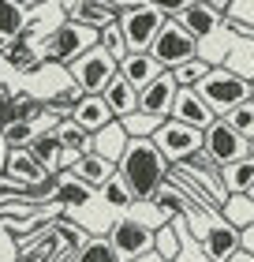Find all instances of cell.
I'll return each instance as SVG.
<instances>
[{
    "mask_svg": "<svg viewBox=\"0 0 254 262\" xmlns=\"http://www.w3.org/2000/svg\"><path fill=\"white\" fill-rule=\"evenodd\" d=\"M168 169H172V165L153 146V139H127V150L116 165L120 180L127 184V191L135 195V202H150L168 184Z\"/></svg>",
    "mask_w": 254,
    "mask_h": 262,
    "instance_id": "1",
    "label": "cell"
},
{
    "mask_svg": "<svg viewBox=\"0 0 254 262\" xmlns=\"http://www.w3.org/2000/svg\"><path fill=\"white\" fill-rule=\"evenodd\" d=\"M198 60L210 64V68H224L232 71L236 79L254 82V41L250 38H239L228 27L213 30L210 38L198 41Z\"/></svg>",
    "mask_w": 254,
    "mask_h": 262,
    "instance_id": "2",
    "label": "cell"
},
{
    "mask_svg": "<svg viewBox=\"0 0 254 262\" xmlns=\"http://www.w3.org/2000/svg\"><path fill=\"white\" fill-rule=\"evenodd\" d=\"M187 229L210 262H228L236 251H243V232L232 229L221 213H195L187 217Z\"/></svg>",
    "mask_w": 254,
    "mask_h": 262,
    "instance_id": "3",
    "label": "cell"
},
{
    "mask_svg": "<svg viewBox=\"0 0 254 262\" xmlns=\"http://www.w3.org/2000/svg\"><path fill=\"white\" fill-rule=\"evenodd\" d=\"M98 49V30L90 27H79V23H60L56 30H49V38L38 45L41 53V64H60V68H71L82 53Z\"/></svg>",
    "mask_w": 254,
    "mask_h": 262,
    "instance_id": "4",
    "label": "cell"
},
{
    "mask_svg": "<svg viewBox=\"0 0 254 262\" xmlns=\"http://www.w3.org/2000/svg\"><path fill=\"white\" fill-rule=\"evenodd\" d=\"M195 94L205 101V109L221 120V116H228L236 105L250 101V82L236 79L232 71H224V68H210V71H205V79L195 86Z\"/></svg>",
    "mask_w": 254,
    "mask_h": 262,
    "instance_id": "5",
    "label": "cell"
},
{
    "mask_svg": "<svg viewBox=\"0 0 254 262\" xmlns=\"http://www.w3.org/2000/svg\"><path fill=\"white\" fill-rule=\"evenodd\" d=\"M116 27H120V34H124L127 53H150L157 30L165 27V15L150 4V0H135L127 11H120Z\"/></svg>",
    "mask_w": 254,
    "mask_h": 262,
    "instance_id": "6",
    "label": "cell"
},
{
    "mask_svg": "<svg viewBox=\"0 0 254 262\" xmlns=\"http://www.w3.org/2000/svg\"><path fill=\"white\" fill-rule=\"evenodd\" d=\"M150 56L161 64V71H176L187 60H198V41L191 38L176 19H165V27L157 30V38L150 45Z\"/></svg>",
    "mask_w": 254,
    "mask_h": 262,
    "instance_id": "7",
    "label": "cell"
},
{
    "mask_svg": "<svg viewBox=\"0 0 254 262\" xmlns=\"http://www.w3.org/2000/svg\"><path fill=\"white\" fill-rule=\"evenodd\" d=\"M202 154L217 165V169H228V165L250 158V142L239 139L224 120H213L210 127L202 131Z\"/></svg>",
    "mask_w": 254,
    "mask_h": 262,
    "instance_id": "8",
    "label": "cell"
},
{
    "mask_svg": "<svg viewBox=\"0 0 254 262\" xmlns=\"http://www.w3.org/2000/svg\"><path fill=\"white\" fill-rule=\"evenodd\" d=\"M67 75H71V82H75L82 94H101L108 82L120 75V64L112 60V56H105L101 49H90V53H82L79 60L67 68Z\"/></svg>",
    "mask_w": 254,
    "mask_h": 262,
    "instance_id": "9",
    "label": "cell"
},
{
    "mask_svg": "<svg viewBox=\"0 0 254 262\" xmlns=\"http://www.w3.org/2000/svg\"><path fill=\"white\" fill-rule=\"evenodd\" d=\"M108 244H112V251L120 262H135L142 255L153 251V229H146L142 221H135L127 213V217H116L112 229H108Z\"/></svg>",
    "mask_w": 254,
    "mask_h": 262,
    "instance_id": "10",
    "label": "cell"
},
{
    "mask_svg": "<svg viewBox=\"0 0 254 262\" xmlns=\"http://www.w3.org/2000/svg\"><path fill=\"white\" fill-rule=\"evenodd\" d=\"M153 146L165 154L168 165H183L187 158H195L202 150V131L187 127V124H176V120H165L153 135Z\"/></svg>",
    "mask_w": 254,
    "mask_h": 262,
    "instance_id": "11",
    "label": "cell"
},
{
    "mask_svg": "<svg viewBox=\"0 0 254 262\" xmlns=\"http://www.w3.org/2000/svg\"><path fill=\"white\" fill-rule=\"evenodd\" d=\"M224 19H228V0H191L187 11H183L176 23H179V27H183L195 41H202V38H210L213 30H221Z\"/></svg>",
    "mask_w": 254,
    "mask_h": 262,
    "instance_id": "12",
    "label": "cell"
},
{
    "mask_svg": "<svg viewBox=\"0 0 254 262\" xmlns=\"http://www.w3.org/2000/svg\"><path fill=\"white\" fill-rule=\"evenodd\" d=\"M176 94H179L176 79L168 75V71H161L150 86L138 90V113L153 116V120H168V116H172V105H176Z\"/></svg>",
    "mask_w": 254,
    "mask_h": 262,
    "instance_id": "13",
    "label": "cell"
},
{
    "mask_svg": "<svg viewBox=\"0 0 254 262\" xmlns=\"http://www.w3.org/2000/svg\"><path fill=\"white\" fill-rule=\"evenodd\" d=\"M64 19L79 23V27H90V30H105L120 19V11L108 0H75V4H64Z\"/></svg>",
    "mask_w": 254,
    "mask_h": 262,
    "instance_id": "14",
    "label": "cell"
},
{
    "mask_svg": "<svg viewBox=\"0 0 254 262\" xmlns=\"http://www.w3.org/2000/svg\"><path fill=\"white\" fill-rule=\"evenodd\" d=\"M0 60H4L11 71H19V75H38V71H41V53H38V41H30V38H11V41H0Z\"/></svg>",
    "mask_w": 254,
    "mask_h": 262,
    "instance_id": "15",
    "label": "cell"
},
{
    "mask_svg": "<svg viewBox=\"0 0 254 262\" xmlns=\"http://www.w3.org/2000/svg\"><path fill=\"white\" fill-rule=\"evenodd\" d=\"M168 120H176V124H187V127H195V131H205L217 116L205 109V101L198 98L195 90H179L176 94V105H172V116Z\"/></svg>",
    "mask_w": 254,
    "mask_h": 262,
    "instance_id": "16",
    "label": "cell"
},
{
    "mask_svg": "<svg viewBox=\"0 0 254 262\" xmlns=\"http://www.w3.org/2000/svg\"><path fill=\"white\" fill-rule=\"evenodd\" d=\"M67 172L75 176L79 184H86L94 195H101V191H105V184H108V180H116V165H112V161H105V158H98V154H86V158L75 161Z\"/></svg>",
    "mask_w": 254,
    "mask_h": 262,
    "instance_id": "17",
    "label": "cell"
},
{
    "mask_svg": "<svg viewBox=\"0 0 254 262\" xmlns=\"http://www.w3.org/2000/svg\"><path fill=\"white\" fill-rule=\"evenodd\" d=\"M71 120L86 131V135H98V131H105L108 124L116 120V116L108 113V105H105L101 94H86V98H82L75 109H71Z\"/></svg>",
    "mask_w": 254,
    "mask_h": 262,
    "instance_id": "18",
    "label": "cell"
},
{
    "mask_svg": "<svg viewBox=\"0 0 254 262\" xmlns=\"http://www.w3.org/2000/svg\"><path fill=\"white\" fill-rule=\"evenodd\" d=\"M94 199H98V195H94L86 184H79V180H75V176H71L67 169L56 176V195H53V206H56L60 213H64V210H67V213H75V210H86Z\"/></svg>",
    "mask_w": 254,
    "mask_h": 262,
    "instance_id": "19",
    "label": "cell"
},
{
    "mask_svg": "<svg viewBox=\"0 0 254 262\" xmlns=\"http://www.w3.org/2000/svg\"><path fill=\"white\" fill-rule=\"evenodd\" d=\"M30 15H34L30 0H0V41L22 38L30 27Z\"/></svg>",
    "mask_w": 254,
    "mask_h": 262,
    "instance_id": "20",
    "label": "cell"
},
{
    "mask_svg": "<svg viewBox=\"0 0 254 262\" xmlns=\"http://www.w3.org/2000/svg\"><path fill=\"white\" fill-rule=\"evenodd\" d=\"M56 139H60V146H64V161H67V169L75 161H82L86 154H94V135H86L75 120H67L64 124H56Z\"/></svg>",
    "mask_w": 254,
    "mask_h": 262,
    "instance_id": "21",
    "label": "cell"
},
{
    "mask_svg": "<svg viewBox=\"0 0 254 262\" xmlns=\"http://www.w3.org/2000/svg\"><path fill=\"white\" fill-rule=\"evenodd\" d=\"M30 158L45 169V176H60L67 169V161H64V146H60V139H56V131H41L38 139H34V146H30Z\"/></svg>",
    "mask_w": 254,
    "mask_h": 262,
    "instance_id": "22",
    "label": "cell"
},
{
    "mask_svg": "<svg viewBox=\"0 0 254 262\" xmlns=\"http://www.w3.org/2000/svg\"><path fill=\"white\" fill-rule=\"evenodd\" d=\"M101 98H105L108 113H112L116 120H127L131 113H138V90L131 86L127 79H120V75H116V79L101 90Z\"/></svg>",
    "mask_w": 254,
    "mask_h": 262,
    "instance_id": "23",
    "label": "cell"
},
{
    "mask_svg": "<svg viewBox=\"0 0 254 262\" xmlns=\"http://www.w3.org/2000/svg\"><path fill=\"white\" fill-rule=\"evenodd\" d=\"M157 75H161V64H157L150 53H127L124 60H120V79H127L135 90L150 86Z\"/></svg>",
    "mask_w": 254,
    "mask_h": 262,
    "instance_id": "24",
    "label": "cell"
},
{
    "mask_svg": "<svg viewBox=\"0 0 254 262\" xmlns=\"http://www.w3.org/2000/svg\"><path fill=\"white\" fill-rule=\"evenodd\" d=\"M124 150H127V131H124V124H120V120H112L105 131H98V135H94V154H98V158H105V161L120 165Z\"/></svg>",
    "mask_w": 254,
    "mask_h": 262,
    "instance_id": "25",
    "label": "cell"
},
{
    "mask_svg": "<svg viewBox=\"0 0 254 262\" xmlns=\"http://www.w3.org/2000/svg\"><path fill=\"white\" fill-rule=\"evenodd\" d=\"M221 180H224L228 195H250L254 191V158H243V161L221 169Z\"/></svg>",
    "mask_w": 254,
    "mask_h": 262,
    "instance_id": "26",
    "label": "cell"
},
{
    "mask_svg": "<svg viewBox=\"0 0 254 262\" xmlns=\"http://www.w3.org/2000/svg\"><path fill=\"white\" fill-rule=\"evenodd\" d=\"M221 217L239 232L254 229V199L250 195H228V202L221 206Z\"/></svg>",
    "mask_w": 254,
    "mask_h": 262,
    "instance_id": "27",
    "label": "cell"
},
{
    "mask_svg": "<svg viewBox=\"0 0 254 262\" xmlns=\"http://www.w3.org/2000/svg\"><path fill=\"white\" fill-rule=\"evenodd\" d=\"M224 27L232 34H239V38H254V0H232Z\"/></svg>",
    "mask_w": 254,
    "mask_h": 262,
    "instance_id": "28",
    "label": "cell"
},
{
    "mask_svg": "<svg viewBox=\"0 0 254 262\" xmlns=\"http://www.w3.org/2000/svg\"><path fill=\"white\" fill-rule=\"evenodd\" d=\"M98 199L105 202L108 210H116L120 217H127V213H131V206H135V195L127 191V184L120 180V172H116V180H108V184H105V191H101Z\"/></svg>",
    "mask_w": 254,
    "mask_h": 262,
    "instance_id": "29",
    "label": "cell"
},
{
    "mask_svg": "<svg viewBox=\"0 0 254 262\" xmlns=\"http://www.w3.org/2000/svg\"><path fill=\"white\" fill-rule=\"evenodd\" d=\"M71 262H120V258L112 251V244H108V236H90V240L71 255Z\"/></svg>",
    "mask_w": 254,
    "mask_h": 262,
    "instance_id": "30",
    "label": "cell"
},
{
    "mask_svg": "<svg viewBox=\"0 0 254 262\" xmlns=\"http://www.w3.org/2000/svg\"><path fill=\"white\" fill-rule=\"evenodd\" d=\"M172 229L179 232V255H176L172 262H210V258L202 255V247L195 244V236H191L187 217H172Z\"/></svg>",
    "mask_w": 254,
    "mask_h": 262,
    "instance_id": "31",
    "label": "cell"
},
{
    "mask_svg": "<svg viewBox=\"0 0 254 262\" xmlns=\"http://www.w3.org/2000/svg\"><path fill=\"white\" fill-rule=\"evenodd\" d=\"M38 135H41V131H38V124H8L4 131H0V139H4L8 154H11V150H30Z\"/></svg>",
    "mask_w": 254,
    "mask_h": 262,
    "instance_id": "32",
    "label": "cell"
},
{
    "mask_svg": "<svg viewBox=\"0 0 254 262\" xmlns=\"http://www.w3.org/2000/svg\"><path fill=\"white\" fill-rule=\"evenodd\" d=\"M38 116H45V101L30 90H15V124H38Z\"/></svg>",
    "mask_w": 254,
    "mask_h": 262,
    "instance_id": "33",
    "label": "cell"
},
{
    "mask_svg": "<svg viewBox=\"0 0 254 262\" xmlns=\"http://www.w3.org/2000/svg\"><path fill=\"white\" fill-rule=\"evenodd\" d=\"M221 120H224L228 127H232L239 139H247V142H250V139H254V101L236 105V109L228 113V116H221Z\"/></svg>",
    "mask_w": 254,
    "mask_h": 262,
    "instance_id": "34",
    "label": "cell"
},
{
    "mask_svg": "<svg viewBox=\"0 0 254 262\" xmlns=\"http://www.w3.org/2000/svg\"><path fill=\"white\" fill-rule=\"evenodd\" d=\"M98 49L105 53V56H112V60L120 64L127 56V45H124V34H120V27L112 23V27H105V30H98Z\"/></svg>",
    "mask_w": 254,
    "mask_h": 262,
    "instance_id": "35",
    "label": "cell"
},
{
    "mask_svg": "<svg viewBox=\"0 0 254 262\" xmlns=\"http://www.w3.org/2000/svg\"><path fill=\"white\" fill-rule=\"evenodd\" d=\"M120 124H124L127 139H153L157 127H161L165 120H153V116H146V113H131L127 120H120Z\"/></svg>",
    "mask_w": 254,
    "mask_h": 262,
    "instance_id": "36",
    "label": "cell"
},
{
    "mask_svg": "<svg viewBox=\"0 0 254 262\" xmlns=\"http://www.w3.org/2000/svg\"><path fill=\"white\" fill-rule=\"evenodd\" d=\"M205 71H210V64H202V60H187L183 68H176V71H168V75L176 79V86L179 90H195L198 82L205 79Z\"/></svg>",
    "mask_w": 254,
    "mask_h": 262,
    "instance_id": "37",
    "label": "cell"
},
{
    "mask_svg": "<svg viewBox=\"0 0 254 262\" xmlns=\"http://www.w3.org/2000/svg\"><path fill=\"white\" fill-rule=\"evenodd\" d=\"M153 251L161 255L165 262H172V258L179 255V232L172 229V221H168L165 229H157V232H153Z\"/></svg>",
    "mask_w": 254,
    "mask_h": 262,
    "instance_id": "38",
    "label": "cell"
},
{
    "mask_svg": "<svg viewBox=\"0 0 254 262\" xmlns=\"http://www.w3.org/2000/svg\"><path fill=\"white\" fill-rule=\"evenodd\" d=\"M53 229H56V236H60V240H64V247H67V251H71V255H75V251H79V247H82V244H86V240H90V236H86V232H82V229H79V225H75V221H67V217H60V221L53 225Z\"/></svg>",
    "mask_w": 254,
    "mask_h": 262,
    "instance_id": "39",
    "label": "cell"
},
{
    "mask_svg": "<svg viewBox=\"0 0 254 262\" xmlns=\"http://www.w3.org/2000/svg\"><path fill=\"white\" fill-rule=\"evenodd\" d=\"M8 124H15V90L0 86V131Z\"/></svg>",
    "mask_w": 254,
    "mask_h": 262,
    "instance_id": "40",
    "label": "cell"
},
{
    "mask_svg": "<svg viewBox=\"0 0 254 262\" xmlns=\"http://www.w3.org/2000/svg\"><path fill=\"white\" fill-rule=\"evenodd\" d=\"M228 262H254V251H247V247H243V251H236Z\"/></svg>",
    "mask_w": 254,
    "mask_h": 262,
    "instance_id": "41",
    "label": "cell"
},
{
    "mask_svg": "<svg viewBox=\"0 0 254 262\" xmlns=\"http://www.w3.org/2000/svg\"><path fill=\"white\" fill-rule=\"evenodd\" d=\"M4 169H8V146H4V139H0V176H4Z\"/></svg>",
    "mask_w": 254,
    "mask_h": 262,
    "instance_id": "42",
    "label": "cell"
},
{
    "mask_svg": "<svg viewBox=\"0 0 254 262\" xmlns=\"http://www.w3.org/2000/svg\"><path fill=\"white\" fill-rule=\"evenodd\" d=\"M135 262H165V258L157 255V251H150V255H142V258H135Z\"/></svg>",
    "mask_w": 254,
    "mask_h": 262,
    "instance_id": "43",
    "label": "cell"
},
{
    "mask_svg": "<svg viewBox=\"0 0 254 262\" xmlns=\"http://www.w3.org/2000/svg\"><path fill=\"white\" fill-rule=\"evenodd\" d=\"M250 158H254V139H250Z\"/></svg>",
    "mask_w": 254,
    "mask_h": 262,
    "instance_id": "44",
    "label": "cell"
},
{
    "mask_svg": "<svg viewBox=\"0 0 254 262\" xmlns=\"http://www.w3.org/2000/svg\"><path fill=\"white\" fill-rule=\"evenodd\" d=\"M250 101H254V82H250Z\"/></svg>",
    "mask_w": 254,
    "mask_h": 262,
    "instance_id": "45",
    "label": "cell"
},
{
    "mask_svg": "<svg viewBox=\"0 0 254 262\" xmlns=\"http://www.w3.org/2000/svg\"><path fill=\"white\" fill-rule=\"evenodd\" d=\"M250 199H254V191H250Z\"/></svg>",
    "mask_w": 254,
    "mask_h": 262,
    "instance_id": "46",
    "label": "cell"
},
{
    "mask_svg": "<svg viewBox=\"0 0 254 262\" xmlns=\"http://www.w3.org/2000/svg\"><path fill=\"white\" fill-rule=\"evenodd\" d=\"M250 41H254V38H250Z\"/></svg>",
    "mask_w": 254,
    "mask_h": 262,
    "instance_id": "47",
    "label": "cell"
}]
</instances>
